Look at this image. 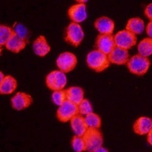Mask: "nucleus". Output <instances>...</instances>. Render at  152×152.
<instances>
[{"label":"nucleus","instance_id":"obj_14","mask_svg":"<svg viewBox=\"0 0 152 152\" xmlns=\"http://www.w3.org/2000/svg\"><path fill=\"white\" fill-rule=\"evenodd\" d=\"M152 128V121L150 118L140 117L135 121L133 126L134 132L140 135L148 134Z\"/></svg>","mask_w":152,"mask_h":152},{"label":"nucleus","instance_id":"obj_4","mask_svg":"<svg viewBox=\"0 0 152 152\" xmlns=\"http://www.w3.org/2000/svg\"><path fill=\"white\" fill-rule=\"evenodd\" d=\"M79 113L78 106L66 100L62 105L59 106L57 110V118L59 121L66 123L71 120L72 117Z\"/></svg>","mask_w":152,"mask_h":152},{"label":"nucleus","instance_id":"obj_29","mask_svg":"<svg viewBox=\"0 0 152 152\" xmlns=\"http://www.w3.org/2000/svg\"><path fill=\"white\" fill-rule=\"evenodd\" d=\"M151 28H152V23L150 22L148 24L147 28H146V32H147V34L150 37V38L152 36V32H151Z\"/></svg>","mask_w":152,"mask_h":152},{"label":"nucleus","instance_id":"obj_9","mask_svg":"<svg viewBox=\"0 0 152 152\" xmlns=\"http://www.w3.org/2000/svg\"><path fill=\"white\" fill-rule=\"evenodd\" d=\"M116 43L112 34H100L96 40V47L100 52L106 55L110 53L115 47Z\"/></svg>","mask_w":152,"mask_h":152},{"label":"nucleus","instance_id":"obj_31","mask_svg":"<svg viewBox=\"0 0 152 152\" xmlns=\"http://www.w3.org/2000/svg\"><path fill=\"white\" fill-rule=\"evenodd\" d=\"M101 151L107 152V151H108V150H107V149H106V148H102L101 146H100V147H99L98 148L96 149L94 152H101Z\"/></svg>","mask_w":152,"mask_h":152},{"label":"nucleus","instance_id":"obj_27","mask_svg":"<svg viewBox=\"0 0 152 152\" xmlns=\"http://www.w3.org/2000/svg\"><path fill=\"white\" fill-rule=\"evenodd\" d=\"M15 33L19 37L22 38L24 40H27V37H28V31L27 30V28L22 25L21 24H18L17 25L15 26Z\"/></svg>","mask_w":152,"mask_h":152},{"label":"nucleus","instance_id":"obj_6","mask_svg":"<svg viewBox=\"0 0 152 152\" xmlns=\"http://www.w3.org/2000/svg\"><path fill=\"white\" fill-rule=\"evenodd\" d=\"M84 36L85 34L83 30L77 23H71L66 29V40L75 47L80 45V43L84 39Z\"/></svg>","mask_w":152,"mask_h":152},{"label":"nucleus","instance_id":"obj_24","mask_svg":"<svg viewBox=\"0 0 152 152\" xmlns=\"http://www.w3.org/2000/svg\"><path fill=\"white\" fill-rule=\"evenodd\" d=\"M72 145L74 151L77 152L86 151V145H85V142L82 136L75 135L73 137L72 140Z\"/></svg>","mask_w":152,"mask_h":152},{"label":"nucleus","instance_id":"obj_17","mask_svg":"<svg viewBox=\"0 0 152 152\" xmlns=\"http://www.w3.org/2000/svg\"><path fill=\"white\" fill-rule=\"evenodd\" d=\"M33 49L35 53L39 56H45L50 51V47L43 36H40L34 42Z\"/></svg>","mask_w":152,"mask_h":152},{"label":"nucleus","instance_id":"obj_5","mask_svg":"<svg viewBox=\"0 0 152 152\" xmlns=\"http://www.w3.org/2000/svg\"><path fill=\"white\" fill-rule=\"evenodd\" d=\"M114 41L116 46L120 48L128 50L136 44L137 38L135 34L129 31H121L114 36Z\"/></svg>","mask_w":152,"mask_h":152},{"label":"nucleus","instance_id":"obj_32","mask_svg":"<svg viewBox=\"0 0 152 152\" xmlns=\"http://www.w3.org/2000/svg\"><path fill=\"white\" fill-rule=\"evenodd\" d=\"M0 78H1V82H2V81L4 80V78H5V77H4L3 73H2V72H0Z\"/></svg>","mask_w":152,"mask_h":152},{"label":"nucleus","instance_id":"obj_33","mask_svg":"<svg viewBox=\"0 0 152 152\" xmlns=\"http://www.w3.org/2000/svg\"><path fill=\"white\" fill-rule=\"evenodd\" d=\"M78 2H81V4L83 3V2H86L87 1H78Z\"/></svg>","mask_w":152,"mask_h":152},{"label":"nucleus","instance_id":"obj_20","mask_svg":"<svg viewBox=\"0 0 152 152\" xmlns=\"http://www.w3.org/2000/svg\"><path fill=\"white\" fill-rule=\"evenodd\" d=\"M145 29V23L139 18H133L129 20L126 24V31L132 32L134 34H140Z\"/></svg>","mask_w":152,"mask_h":152},{"label":"nucleus","instance_id":"obj_22","mask_svg":"<svg viewBox=\"0 0 152 152\" xmlns=\"http://www.w3.org/2000/svg\"><path fill=\"white\" fill-rule=\"evenodd\" d=\"M15 34V31L11 28L5 26V25H1L0 26V44L1 46L5 45Z\"/></svg>","mask_w":152,"mask_h":152},{"label":"nucleus","instance_id":"obj_1","mask_svg":"<svg viewBox=\"0 0 152 152\" xmlns=\"http://www.w3.org/2000/svg\"><path fill=\"white\" fill-rule=\"evenodd\" d=\"M87 63L91 69L97 72H103L110 66L107 56L99 50H94L88 54L87 56Z\"/></svg>","mask_w":152,"mask_h":152},{"label":"nucleus","instance_id":"obj_13","mask_svg":"<svg viewBox=\"0 0 152 152\" xmlns=\"http://www.w3.org/2000/svg\"><path fill=\"white\" fill-rule=\"evenodd\" d=\"M96 29L102 34H112L114 30V22L107 17H100L94 23Z\"/></svg>","mask_w":152,"mask_h":152},{"label":"nucleus","instance_id":"obj_28","mask_svg":"<svg viewBox=\"0 0 152 152\" xmlns=\"http://www.w3.org/2000/svg\"><path fill=\"white\" fill-rule=\"evenodd\" d=\"M151 8H152V4H149L148 5L146 9H145V15L147 16L149 19H150V21L152 20V14H151Z\"/></svg>","mask_w":152,"mask_h":152},{"label":"nucleus","instance_id":"obj_7","mask_svg":"<svg viewBox=\"0 0 152 152\" xmlns=\"http://www.w3.org/2000/svg\"><path fill=\"white\" fill-rule=\"evenodd\" d=\"M66 76L62 71H53L47 75V85L53 91L62 90L66 85Z\"/></svg>","mask_w":152,"mask_h":152},{"label":"nucleus","instance_id":"obj_15","mask_svg":"<svg viewBox=\"0 0 152 152\" xmlns=\"http://www.w3.org/2000/svg\"><path fill=\"white\" fill-rule=\"evenodd\" d=\"M27 44V40H24L22 38L19 37L16 34H15L13 36L11 37L10 40L6 43L5 47L7 50H10L12 52L18 53L23 49H24Z\"/></svg>","mask_w":152,"mask_h":152},{"label":"nucleus","instance_id":"obj_30","mask_svg":"<svg viewBox=\"0 0 152 152\" xmlns=\"http://www.w3.org/2000/svg\"><path fill=\"white\" fill-rule=\"evenodd\" d=\"M148 143L150 144V145H152V140H151V138H152V132L151 130H150V131L148 132Z\"/></svg>","mask_w":152,"mask_h":152},{"label":"nucleus","instance_id":"obj_16","mask_svg":"<svg viewBox=\"0 0 152 152\" xmlns=\"http://www.w3.org/2000/svg\"><path fill=\"white\" fill-rule=\"evenodd\" d=\"M71 126L73 132L75 133V135H79V136H83L88 128L85 123V118L78 114L71 119Z\"/></svg>","mask_w":152,"mask_h":152},{"label":"nucleus","instance_id":"obj_10","mask_svg":"<svg viewBox=\"0 0 152 152\" xmlns=\"http://www.w3.org/2000/svg\"><path fill=\"white\" fill-rule=\"evenodd\" d=\"M107 57L110 62L117 65L126 64L129 60V54L128 50L118 47H115L112 52L108 54Z\"/></svg>","mask_w":152,"mask_h":152},{"label":"nucleus","instance_id":"obj_11","mask_svg":"<svg viewBox=\"0 0 152 152\" xmlns=\"http://www.w3.org/2000/svg\"><path fill=\"white\" fill-rule=\"evenodd\" d=\"M12 106L14 109L17 110H22L29 107L32 102L33 99L29 94H27L23 92H18L11 100Z\"/></svg>","mask_w":152,"mask_h":152},{"label":"nucleus","instance_id":"obj_3","mask_svg":"<svg viewBox=\"0 0 152 152\" xmlns=\"http://www.w3.org/2000/svg\"><path fill=\"white\" fill-rule=\"evenodd\" d=\"M127 66L132 74L143 75L147 72L150 67V61L146 57L135 55L128 61Z\"/></svg>","mask_w":152,"mask_h":152},{"label":"nucleus","instance_id":"obj_12","mask_svg":"<svg viewBox=\"0 0 152 152\" xmlns=\"http://www.w3.org/2000/svg\"><path fill=\"white\" fill-rule=\"evenodd\" d=\"M69 18L74 21L75 23L82 22L87 18L86 5L85 4H78V5H72L69 9Z\"/></svg>","mask_w":152,"mask_h":152},{"label":"nucleus","instance_id":"obj_2","mask_svg":"<svg viewBox=\"0 0 152 152\" xmlns=\"http://www.w3.org/2000/svg\"><path fill=\"white\" fill-rule=\"evenodd\" d=\"M84 141L86 145V151H95L96 149L98 148L103 145V136L97 129L88 128L87 131L83 135Z\"/></svg>","mask_w":152,"mask_h":152},{"label":"nucleus","instance_id":"obj_21","mask_svg":"<svg viewBox=\"0 0 152 152\" xmlns=\"http://www.w3.org/2000/svg\"><path fill=\"white\" fill-rule=\"evenodd\" d=\"M139 55L144 57H148L152 53V40L151 38H145L139 43L138 46Z\"/></svg>","mask_w":152,"mask_h":152},{"label":"nucleus","instance_id":"obj_26","mask_svg":"<svg viewBox=\"0 0 152 152\" xmlns=\"http://www.w3.org/2000/svg\"><path fill=\"white\" fill-rule=\"evenodd\" d=\"M78 110H79V113L82 114V115H87V114L93 112L91 104L87 99H83L82 101L80 103V104L78 105Z\"/></svg>","mask_w":152,"mask_h":152},{"label":"nucleus","instance_id":"obj_18","mask_svg":"<svg viewBox=\"0 0 152 152\" xmlns=\"http://www.w3.org/2000/svg\"><path fill=\"white\" fill-rule=\"evenodd\" d=\"M17 88V81L12 76H5L0 84V93L2 94H10Z\"/></svg>","mask_w":152,"mask_h":152},{"label":"nucleus","instance_id":"obj_25","mask_svg":"<svg viewBox=\"0 0 152 152\" xmlns=\"http://www.w3.org/2000/svg\"><path fill=\"white\" fill-rule=\"evenodd\" d=\"M53 101L58 106L62 105L66 100V91H55L53 94Z\"/></svg>","mask_w":152,"mask_h":152},{"label":"nucleus","instance_id":"obj_19","mask_svg":"<svg viewBox=\"0 0 152 152\" xmlns=\"http://www.w3.org/2000/svg\"><path fill=\"white\" fill-rule=\"evenodd\" d=\"M84 97V91L79 87H72L66 90V98L68 100L79 105Z\"/></svg>","mask_w":152,"mask_h":152},{"label":"nucleus","instance_id":"obj_8","mask_svg":"<svg viewBox=\"0 0 152 152\" xmlns=\"http://www.w3.org/2000/svg\"><path fill=\"white\" fill-rule=\"evenodd\" d=\"M56 65L63 72L72 71L77 65V58L72 53L65 52L59 56L56 60Z\"/></svg>","mask_w":152,"mask_h":152},{"label":"nucleus","instance_id":"obj_23","mask_svg":"<svg viewBox=\"0 0 152 152\" xmlns=\"http://www.w3.org/2000/svg\"><path fill=\"white\" fill-rule=\"evenodd\" d=\"M85 121L88 127L99 129L101 126V120H100V116L97 114L94 113L93 112L87 114L86 117L85 118Z\"/></svg>","mask_w":152,"mask_h":152}]
</instances>
